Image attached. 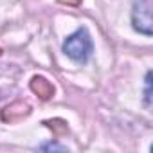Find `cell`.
<instances>
[{
  "instance_id": "obj_1",
  "label": "cell",
  "mask_w": 153,
  "mask_h": 153,
  "mask_svg": "<svg viewBox=\"0 0 153 153\" xmlns=\"http://www.w3.org/2000/svg\"><path fill=\"white\" fill-rule=\"evenodd\" d=\"M92 51H94V43L87 29H78L63 43V52L78 63H87L88 58L92 56Z\"/></svg>"
},
{
  "instance_id": "obj_2",
  "label": "cell",
  "mask_w": 153,
  "mask_h": 153,
  "mask_svg": "<svg viewBox=\"0 0 153 153\" xmlns=\"http://www.w3.org/2000/svg\"><path fill=\"white\" fill-rule=\"evenodd\" d=\"M131 24L135 31L151 36L153 34V20H151V0H133L131 9Z\"/></svg>"
},
{
  "instance_id": "obj_3",
  "label": "cell",
  "mask_w": 153,
  "mask_h": 153,
  "mask_svg": "<svg viewBox=\"0 0 153 153\" xmlns=\"http://www.w3.org/2000/svg\"><path fill=\"white\" fill-rule=\"evenodd\" d=\"M33 90L38 92L43 99L51 97V94H52V87H51L43 78H34V79H33Z\"/></svg>"
},
{
  "instance_id": "obj_4",
  "label": "cell",
  "mask_w": 153,
  "mask_h": 153,
  "mask_svg": "<svg viewBox=\"0 0 153 153\" xmlns=\"http://www.w3.org/2000/svg\"><path fill=\"white\" fill-rule=\"evenodd\" d=\"M144 103H146V108H151V72L146 74V79H144Z\"/></svg>"
},
{
  "instance_id": "obj_5",
  "label": "cell",
  "mask_w": 153,
  "mask_h": 153,
  "mask_svg": "<svg viewBox=\"0 0 153 153\" xmlns=\"http://www.w3.org/2000/svg\"><path fill=\"white\" fill-rule=\"evenodd\" d=\"M40 149H61V151H65L67 148H65V146H59V144H45V146H42Z\"/></svg>"
},
{
  "instance_id": "obj_6",
  "label": "cell",
  "mask_w": 153,
  "mask_h": 153,
  "mask_svg": "<svg viewBox=\"0 0 153 153\" xmlns=\"http://www.w3.org/2000/svg\"><path fill=\"white\" fill-rule=\"evenodd\" d=\"M59 2H63V4H72V6H76V4H79V0H59Z\"/></svg>"
}]
</instances>
